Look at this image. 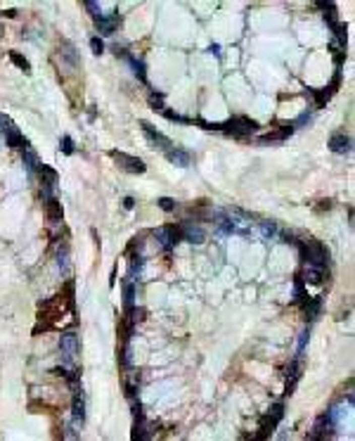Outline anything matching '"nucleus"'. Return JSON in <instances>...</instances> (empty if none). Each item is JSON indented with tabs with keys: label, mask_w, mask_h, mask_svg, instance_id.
Instances as JSON below:
<instances>
[{
	"label": "nucleus",
	"mask_w": 355,
	"mask_h": 441,
	"mask_svg": "<svg viewBox=\"0 0 355 441\" xmlns=\"http://www.w3.org/2000/svg\"><path fill=\"white\" fill-rule=\"evenodd\" d=\"M301 247V256L306 261V268H315V271H327V261H329V254L327 249L320 244V242H299Z\"/></svg>",
	"instance_id": "nucleus-1"
},
{
	"label": "nucleus",
	"mask_w": 355,
	"mask_h": 441,
	"mask_svg": "<svg viewBox=\"0 0 355 441\" xmlns=\"http://www.w3.org/2000/svg\"><path fill=\"white\" fill-rule=\"evenodd\" d=\"M218 131L234 135V138H247V135H254L258 131V124L254 119H247V116H234V119L225 121V124H218Z\"/></svg>",
	"instance_id": "nucleus-2"
},
{
	"label": "nucleus",
	"mask_w": 355,
	"mask_h": 441,
	"mask_svg": "<svg viewBox=\"0 0 355 441\" xmlns=\"http://www.w3.org/2000/svg\"><path fill=\"white\" fill-rule=\"evenodd\" d=\"M60 358H62V368H67V370H76L78 337L74 332L62 334V339H60Z\"/></svg>",
	"instance_id": "nucleus-3"
},
{
	"label": "nucleus",
	"mask_w": 355,
	"mask_h": 441,
	"mask_svg": "<svg viewBox=\"0 0 355 441\" xmlns=\"http://www.w3.org/2000/svg\"><path fill=\"white\" fill-rule=\"evenodd\" d=\"M154 237H156V242L161 244V249L170 252V249L180 242V228H175V225H163V228H156Z\"/></svg>",
	"instance_id": "nucleus-4"
},
{
	"label": "nucleus",
	"mask_w": 355,
	"mask_h": 441,
	"mask_svg": "<svg viewBox=\"0 0 355 441\" xmlns=\"http://www.w3.org/2000/svg\"><path fill=\"white\" fill-rule=\"evenodd\" d=\"M111 159H114L116 164H119V169L128 171V173H145L147 166L142 159H138V157H131V155H124V152H111Z\"/></svg>",
	"instance_id": "nucleus-5"
},
{
	"label": "nucleus",
	"mask_w": 355,
	"mask_h": 441,
	"mask_svg": "<svg viewBox=\"0 0 355 441\" xmlns=\"http://www.w3.org/2000/svg\"><path fill=\"white\" fill-rule=\"evenodd\" d=\"M140 128H142L145 138L149 140V142H152L156 150H163V152H170V150H173V142H170L166 135H161V133L156 131L152 124H147V121H140Z\"/></svg>",
	"instance_id": "nucleus-6"
},
{
	"label": "nucleus",
	"mask_w": 355,
	"mask_h": 441,
	"mask_svg": "<svg viewBox=\"0 0 355 441\" xmlns=\"http://www.w3.org/2000/svg\"><path fill=\"white\" fill-rule=\"evenodd\" d=\"M180 240L190 242V244H201L206 240V232L201 225H180Z\"/></svg>",
	"instance_id": "nucleus-7"
},
{
	"label": "nucleus",
	"mask_w": 355,
	"mask_h": 441,
	"mask_svg": "<svg viewBox=\"0 0 355 441\" xmlns=\"http://www.w3.org/2000/svg\"><path fill=\"white\" fill-rule=\"evenodd\" d=\"M95 26H97V31L104 33V36H109V33H114L119 26H121V17L119 15H109V17H97L95 19Z\"/></svg>",
	"instance_id": "nucleus-8"
},
{
	"label": "nucleus",
	"mask_w": 355,
	"mask_h": 441,
	"mask_svg": "<svg viewBox=\"0 0 355 441\" xmlns=\"http://www.w3.org/2000/svg\"><path fill=\"white\" fill-rule=\"evenodd\" d=\"M85 425V399H83V391H78L76 396H74V429H81V427Z\"/></svg>",
	"instance_id": "nucleus-9"
},
{
	"label": "nucleus",
	"mask_w": 355,
	"mask_h": 441,
	"mask_svg": "<svg viewBox=\"0 0 355 441\" xmlns=\"http://www.w3.org/2000/svg\"><path fill=\"white\" fill-rule=\"evenodd\" d=\"M350 147H353V142H350V138H348L346 133H336V135L329 138V150L336 152V155H348Z\"/></svg>",
	"instance_id": "nucleus-10"
},
{
	"label": "nucleus",
	"mask_w": 355,
	"mask_h": 441,
	"mask_svg": "<svg viewBox=\"0 0 355 441\" xmlns=\"http://www.w3.org/2000/svg\"><path fill=\"white\" fill-rule=\"evenodd\" d=\"M299 375H301V358H293L291 365H289V370H286V391H284L286 396L293 391L296 382H299Z\"/></svg>",
	"instance_id": "nucleus-11"
},
{
	"label": "nucleus",
	"mask_w": 355,
	"mask_h": 441,
	"mask_svg": "<svg viewBox=\"0 0 355 441\" xmlns=\"http://www.w3.org/2000/svg\"><path fill=\"white\" fill-rule=\"evenodd\" d=\"M293 133V126L291 124H286V126H282V128H277V131H272V133H265V135H261V142L265 145V142H279V140H284V138H289Z\"/></svg>",
	"instance_id": "nucleus-12"
},
{
	"label": "nucleus",
	"mask_w": 355,
	"mask_h": 441,
	"mask_svg": "<svg viewBox=\"0 0 355 441\" xmlns=\"http://www.w3.org/2000/svg\"><path fill=\"white\" fill-rule=\"evenodd\" d=\"M166 159H168L170 164H175V166H183V169H187V166H190V162H192L185 150H175V147H173L170 152H166Z\"/></svg>",
	"instance_id": "nucleus-13"
},
{
	"label": "nucleus",
	"mask_w": 355,
	"mask_h": 441,
	"mask_svg": "<svg viewBox=\"0 0 355 441\" xmlns=\"http://www.w3.org/2000/svg\"><path fill=\"white\" fill-rule=\"evenodd\" d=\"M47 207H45V214H47V221L50 223H62V216H64V211H62V204L57 200H50L45 202Z\"/></svg>",
	"instance_id": "nucleus-14"
},
{
	"label": "nucleus",
	"mask_w": 355,
	"mask_h": 441,
	"mask_svg": "<svg viewBox=\"0 0 355 441\" xmlns=\"http://www.w3.org/2000/svg\"><path fill=\"white\" fill-rule=\"evenodd\" d=\"M282 415H284V403L282 401H277V403H272L270 406V410H268V415H265V422L268 425H272V427H277L279 425V420H282Z\"/></svg>",
	"instance_id": "nucleus-15"
},
{
	"label": "nucleus",
	"mask_w": 355,
	"mask_h": 441,
	"mask_svg": "<svg viewBox=\"0 0 355 441\" xmlns=\"http://www.w3.org/2000/svg\"><path fill=\"white\" fill-rule=\"evenodd\" d=\"M124 304H126V313H131L135 309V282L133 280L124 282Z\"/></svg>",
	"instance_id": "nucleus-16"
},
{
	"label": "nucleus",
	"mask_w": 355,
	"mask_h": 441,
	"mask_svg": "<svg viewBox=\"0 0 355 441\" xmlns=\"http://www.w3.org/2000/svg\"><path fill=\"white\" fill-rule=\"evenodd\" d=\"M124 60H128V64L133 67V71H135V76L142 81V83H147V74H145V62L142 60H138V57H133V55L126 53L124 55Z\"/></svg>",
	"instance_id": "nucleus-17"
},
{
	"label": "nucleus",
	"mask_w": 355,
	"mask_h": 441,
	"mask_svg": "<svg viewBox=\"0 0 355 441\" xmlns=\"http://www.w3.org/2000/svg\"><path fill=\"white\" fill-rule=\"evenodd\" d=\"M133 441H152V434L147 429L145 420H135V425H133Z\"/></svg>",
	"instance_id": "nucleus-18"
},
{
	"label": "nucleus",
	"mask_w": 355,
	"mask_h": 441,
	"mask_svg": "<svg viewBox=\"0 0 355 441\" xmlns=\"http://www.w3.org/2000/svg\"><path fill=\"white\" fill-rule=\"evenodd\" d=\"M258 230H261V235L265 237V240H275V237H279V228L277 223H272V221H263L261 225H258Z\"/></svg>",
	"instance_id": "nucleus-19"
},
{
	"label": "nucleus",
	"mask_w": 355,
	"mask_h": 441,
	"mask_svg": "<svg viewBox=\"0 0 355 441\" xmlns=\"http://www.w3.org/2000/svg\"><path fill=\"white\" fill-rule=\"evenodd\" d=\"M60 53H62V60L69 64V67H76L78 64V53H76V47L71 45V43H62Z\"/></svg>",
	"instance_id": "nucleus-20"
},
{
	"label": "nucleus",
	"mask_w": 355,
	"mask_h": 441,
	"mask_svg": "<svg viewBox=\"0 0 355 441\" xmlns=\"http://www.w3.org/2000/svg\"><path fill=\"white\" fill-rule=\"evenodd\" d=\"M22 159H24V169L29 171V173H33V171H38V157H36V152H33L31 147H26L24 150V155H22Z\"/></svg>",
	"instance_id": "nucleus-21"
},
{
	"label": "nucleus",
	"mask_w": 355,
	"mask_h": 441,
	"mask_svg": "<svg viewBox=\"0 0 355 441\" xmlns=\"http://www.w3.org/2000/svg\"><path fill=\"white\" fill-rule=\"evenodd\" d=\"M5 140H8V145L10 147H24L26 145V140H24V135L19 131H17V128H12V126H10L8 131H5Z\"/></svg>",
	"instance_id": "nucleus-22"
},
{
	"label": "nucleus",
	"mask_w": 355,
	"mask_h": 441,
	"mask_svg": "<svg viewBox=\"0 0 355 441\" xmlns=\"http://www.w3.org/2000/svg\"><path fill=\"white\" fill-rule=\"evenodd\" d=\"M38 171H40L43 183H47V185H57V178H60V176H57V171H54L52 166H43V164H40Z\"/></svg>",
	"instance_id": "nucleus-23"
},
{
	"label": "nucleus",
	"mask_w": 355,
	"mask_h": 441,
	"mask_svg": "<svg viewBox=\"0 0 355 441\" xmlns=\"http://www.w3.org/2000/svg\"><path fill=\"white\" fill-rule=\"evenodd\" d=\"M10 60H12V64H15V67H19L24 74H31V64H29V60H26L24 55H19V53H15V50H12V53H10Z\"/></svg>",
	"instance_id": "nucleus-24"
},
{
	"label": "nucleus",
	"mask_w": 355,
	"mask_h": 441,
	"mask_svg": "<svg viewBox=\"0 0 355 441\" xmlns=\"http://www.w3.org/2000/svg\"><path fill=\"white\" fill-rule=\"evenodd\" d=\"M306 318L308 320H315L317 313H320V306H322V299H306Z\"/></svg>",
	"instance_id": "nucleus-25"
},
{
	"label": "nucleus",
	"mask_w": 355,
	"mask_h": 441,
	"mask_svg": "<svg viewBox=\"0 0 355 441\" xmlns=\"http://www.w3.org/2000/svg\"><path fill=\"white\" fill-rule=\"evenodd\" d=\"M133 354H131V344H124V347H121V351H119V363H121V368H131L133 365Z\"/></svg>",
	"instance_id": "nucleus-26"
},
{
	"label": "nucleus",
	"mask_w": 355,
	"mask_h": 441,
	"mask_svg": "<svg viewBox=\"0 0 355 441\" xmlns=\"http://www.w3.org/2000/svg\"><path fill=\"white\" fill-rule=\"evenodd\" d=\"M303 280H308L310 285H322L324 273H322V271H315V268H306V273H303Z\"/></svg>",
	"instance_id": "nucleus-27"
},
{
	"label": "nucleus",
	"mask_w": 355,
	"mask_h": 441,
	"mask_svg": "<svg viewBox=\"0 0 355 441\" xmlns=\"http://www.w3.org/2000/svg\"><path fill=\"white\" fill-rule=\"evenodd\" d=\"M57 261H60V271L62 273H69V249L67 247H60V252H57Z\"/></svg>",
	"instance_id": "nucleus-28"
},
{
	"label": "nucleus",
	"mask_w": 355,
	"mask_h": 441,
	"mask_svg": "<svg viewBox=\"0 0 355 441\" xmlns=\"http://www.w3.org/2000/svg\"><path fill=\"white\" fill-rule=\"evenodd\" d=\"M303 285H306V282H303V275L299 273V275H296V287H293V299H296V302H306V292H303Z\"/></svg>",
	"instance_id": "nucleus-29"
},
{
	"label": "nucleus",
	"mask_w": 355,
	"mask_h": 441,
	"mask_svg": "<svg viewBox=\"0 0 355 441\" xmlns=\"http://www.w3.org/2000/svg\"><path fill=\"white\" fill-rule=\"evenodd\" d=\"M60 147H62V152H64V155H67V157H69V155H74V150H76V145H74V140H71L69 135H64V138H62V142H60Z\"/></svg>",
	"instance_id": "nucleus-30"
},
{
	"label": "nucleus",
	"mask_w": 355,
	"mask_h": 441,
	"mask_svg": "<svg viewBox=\"0 0 355 441\" xmlns=\"http://www.w3.org/2000/svg\"><path fill=\"white\" fill-rule=\"evenodd\" d=\"M83 5H85V10H88V12H90V15L95 17V19H97V17H102V8H100V3H93V0H85Z\"/></svg>",
	"instance_id": "nucleus-31"
},
{
	"label": "nucleus",
	"mask_w": 355,
	"mask_h": 441,
	"mask_svg": "<svg viewBox=\"0 0 355 441\" xmlns=\"http://www.w3.org/2000/svg\"><path fill=\"white\" fill-rule=\"evenodd\" d=\"M90 50H93V55H102V53H104V43H102L100 36H93V38H90Z\"/></svg>",
	"instance_id": "nucleus-32"
},
{
	"label": "nucleus",
	"mask_w": 355,
	"mask_h": 441,
	"mask_svg": "<svg viewBox=\"0 0 355 441\" xmlns=\"http://www.w3.org/2000/svg\"><path fill=\"white\" fill-rule=\"evenodd\" d=\"M163 116L170 119V121H178V124H190L187 116H180V114H175V112H170V109H163Z\"/></svg>",
	"instance_id": "nucleus-33"
},
{
	"label": "nucleus",
	"mask_w": 355,
	"mask_h": 441,
	"mask_svg": "<svg viewBox=\"0 0 355 441\" xmlns=\"http://www.w3.org/2000/svg\"><path fill=\"white\" fill-rule=\"evenodd\" d=\"M149 105H152L154 109H161V112H163V95L154 90V93L149 95Z\"/></svg>",
	"instance_id": "nucleus-34"
},
{
	"label": "nucleus",
	"mask_w": 355,
	"mask_h": 441,
	"mask_svg": "<svg viewBox=\"0 0 355 441\" xmlns=\"http://www.w3.org/2000/svg\"><path fill=\"white\" fill-rule=\"evenodd\" d=\"M159 207H161L163 211H173L175 209V202L170 200V197H161V200H159Z\"/></svg>",
	"instance_id": "nucleus-35"
},
{
	"label": "nucleus",
	"mask_w": 355,
	"mask_h": 441,
	"mask_svg": "<svg viewBox=\"0 0 355 441\" xmlns=\"http://www.w3.org/2000/svg\"><path fill=\"white\" fill-rule=\"evenodd\" d=\"M76 439H78V436H76V429H74L71 425L64 427V441H76Z\"/></svg>",
	"instance_id": "nucleus-36"
},
{
	"label": "nucleus",
	"mask_w": 355,
	"mask_h": 441,
	"mask_svg": "<svg viewBox=\"0 0 355 441\" xmlns=\"http://www.w3.org/2000/svg\"><path fill=\"white\" fill-rule=\"evenodd\" d=\"M306 341H308V330L301 334V341H299V351H303V347H306Z\"/></svg>",
	"instance_id": "nucleus-37"
},
{
	"label": "nucleus",
	"mask_w": 355,
	"mask_h": 441,
	"mask_svg": "<svg viewBox=\"0 0 355 441\" xmlns=\"http://www.w3.org/2000/svg\"><path fill=\"white\" fill-rule=\"evenodd\" d=\"M124 204H126V209H133V204H135V200H133V197H126V200H124Z\"/></svg>",
	"instance_id": "nucleus-38"
},
{
	"label": "nucleus",
	"mask_w": 355,
	"mask_h": 441,
	"mask_svg": "<svg viewBox=\"0 0 355 441\" xmlns=\"http://www.w3.org/2000/svg\"><path fill=\"white\" fill-rule=\"evenodd\" d=\"M209 50H211V53H213V55H216V57H218V53H220V47H218V45H211Z\"/></svg>",
	"instance_id": "nucleus-39"
},
{
	"label": "nucleus",
	"mask_w": 355,
	"mask_h": 441,
	"mask_svg": "<svg viewBox=\"0 0 355 441\" xmlns=\"http://www.w3.org/2000/svg\"><path fill=\"white\" fill-rule=\"evenodd\" d=\"M5 124H8V119H5V116L0 114V128H5Z\"/></svg>",
	"instance_id": "nucleus-40"
},
{
	"label": "nucleus",
	"mask_w": 355,
	"mask_h": 441,
	"mask_svg": "<svg viewBox=\"0 0 355 441\" xmlns=\"http://www.w3.org/2000/svg\"><path fill=\"white\" fill-rule=\"evenodd\" d=\"M279 441H286V434H282V439H279Z\"/></svg>",
	"instance_id": "nucleus-41"
}]
</instances>
